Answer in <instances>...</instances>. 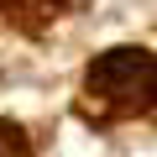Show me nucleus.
I'll list each match as a JSON object with an SVG mask.
<instances>
[{
    "label": "nucleus",
    "mask_w": 157,
    "mask_h": 157,
    "mask_svg": "<svg viewBox=\"0 0 157 157\" xmlns=\"http://www.w3.org/2000/svg\"><path fill=\"white\" fill-rule=\"evenodd\" d=\"M89 94L105 110H152L157 105V52L115 47L89 68Z\"/></svg>",
    "instance_id": "nucleus-1"
},
{
    "label": "nucleus",
    "mask_w": 157,
    "mask_h": 157,
    "mask_svg": "<svg viewBox=\"0 0 157 157\" xmlns=\"http://www.w3.org/2000/svg\"><path fill=\"white\" fill-rule=\"evenodd\" d=\"M58 6H63V0H0L6 21H16V26H26V32L47 26V21L58 16Z\"/></svg>",
    "instance_id": "nucleus-2"
},
{
    "label": "nucleus",
    "mask_w": 157,
    "mask_h": 157,
    "mask_svg": "<svg viewBox=\"0 0 157 157\" xmlns=\"http://www.w3.org/2000/svg\"><path fill=\"white\" fill-rule=\"evenodd\" d=\"M0 157H32V147H26V136L11 126V121H0Z\"/></svg>",
    "instance_id": "nucleus-3"
}]
</instances>
